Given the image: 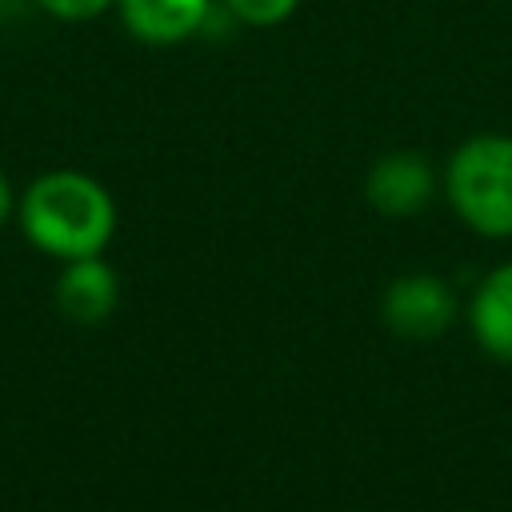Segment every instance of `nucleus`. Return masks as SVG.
I'll list each match as a JSON object with an SVG mask.
<instances>
[{
    "mask_svg": "<svg viewBox=\"0 0 512 512\" xmlns=\"http://www.w3.org/2000/svg\"><path fill=\"white\" fill-rule=\"evenodd\" d=\"M16 224L20 236L56 264L104 256L116 236V200L92 172L48 168L16 192Z\"/></svg>",
    "mask_w": 512,
    "mask_h": 512,
    "instance_id": "obj_1",
    "label": "nucleus"
},
{
    "mask_svg": "<svg viewBox=\"0 0 512 512\" xmlns=\"http://www.w3.org/2000/svg\"><path fill=\"white\" fill-rule=\"evenodd\" d=\"M436 188H440V176H436L432 160L412 148L380 152L364 172V200L372 212H380L388 220H408V216L424 212L432 204Z\"/></svg>",
    "mask_w": 512,
    "mask_h": 512,
    "instance_id": "obj_4",
    "label": "nucleus"
},
{
    "mask_svg": "<svg viewBox=\"0 0 512 512\" xmlns=\"http://www.w3.org/2000/svg\"><path fill=\"white\" fill-rule=\"evenodd\" d=\"M456 220L480 240H512V136L476 132L460 140L440 172Z\"/></svg>",
    "mask_w": 512,
    "mask_h": 512,
    "instance_id": "obj_2",
    "label": "nucleus"
},
{
    "mask_svg": "<svg viewBox=\"0 0 512 512\" xmlns=\"http://www.w3.org/2000/svg\"><path fill=\"white\" fill-rule=\"evenodd\" d=\"M52 304L68 324H104L120 304V276L104 256H80L60 264L52 284Z\"/></svg>",
    "mask_w": 512,
    "mask_h": 512,
    "instance_id": "obj_5",
    "label": "nucleus"
},
{
    "mask_svg": "<svg viewBox=\"0 0 512 512\" xmlns=\"http://www.w3.org/2000/svg\"><path fill=\"white\" fill-rule=\"evenodd\" d=\"M460 300L436 272H400L380 292V320L400 340H436L456 324Z\"/></svg>",
    "mask_w": 512,
    "mask_h": 512,
    "instance_id": "obj_3",
    "label": "nucleus"
},
{
    "mask_svg": "<svg viewBox=\"0 0 512 512\" xmlns=\"http://www.w3.org/2000/svg\"><path fill=\"white\" fill-rule=\"evenodd\" d=\"M32 4L60 24H84V20H96L108 8H116V0H32Z\"/></svg>",
    "mask_w": 512,
    "mask_h": 512,
    "instance_id": "obj_9",
    "label": "nucleus"
},
{
    "mask_svg": "<svg viewBox=\"0 0 512 512\" xmlns=\"http://www.w3.org/2000/svg\"><path fill=\"white\" fill-rule=\"evenodd\" d=\"M220 4L236 24L248 28H276L300 8V0H220Z\"/></svg>",
    "mask_w": 512,
    "mask_h": 512,
    "instance_id": "obj_8",
    "label": "nucleus"
},
{
    "mask_svg": "<svg viewBox=\"0 0 512 512\" xmlns=\"http://www.w3.org/2000/svg\"><path fill=\"white\" fill-rule=\"evenodd\" d=\"M12 216H16V188H12L8 172L0 168V228H4Z\"/></svg>",
    "mask_w": 512,
    "mask_h": 512,
    "instance_id": "obj_10",
    "label": "nucleus"
},
{
    "mask_svg": "<svg viewBox=\"0 0 512 512\" xmlns=\"http://www.w3.org/2000/svg\"><path fill=\"white\" fill-rule=\"evenodd\" d=\"M116 16L132 40L172 48L192 40L208 24L212 0H116Z\"/></svg>",
    "mask_w": 512,
    "mask_h": 512,
    "instance_id": "obj_7",
    "label": "nucleus"
},
{
    "mask_svg": "<svg viewBox=\"0 0 512 512\" xmlns=\"http://www.w3.org/2000/svg\"><path fill=\"white\" fill-rule=\"evenodd\" d=\"M464 324L488 360L512 368V260L492 264L472 284L464 304Z\"/></svg>",
    "mask_w": 512,
    "mask_h": 512,
    "instance_id": "obj_6",
    "label": "nucleus"
}]
</instances>
